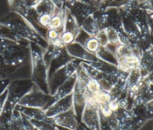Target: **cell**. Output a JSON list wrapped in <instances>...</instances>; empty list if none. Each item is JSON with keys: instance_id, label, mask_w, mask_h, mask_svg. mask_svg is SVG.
Masks as SVG:
<instances>
[{"instance_id": "1", "label": "cell", "mask_w": 153, "mask_h": 130, "mask_svg": "<svg viewBox=\"0 0 153 130\" xmlns=\"http://www.w3.org/2000/svg\"><path fill=\"white\" fill-rule=\"evenodd\" d=\"M0 22L6 25L22 38L36 44L44 50L48 47L47 40L20 14L11 11L0 19Z\"/></svg>"}, {"instance_id": "2", "label": "cell", "mask_w": 153, "mask_h": 130, "mask_svg": "<svg viewBox=\"0 0 153 130\" xmlns=\"http://www.w3.org/2000/svg\"><path fill=\"white\" fill-rule=\"evenodd\" d=\"M30 55L32 64V78L36 87L49 95L48 69L43 59V50L36 44L30 42Z\"/></svg>"}, {"instance_id": "3", "label": "cell", "mask_w": 153, "mask_h": 130, "mask_svg": "<svg viewBox=\"0 0 153 130\" xmlns=\"http://www.w3.org/2000/svg\"><path fill=\"white\" fill-rule=\"evenodd\" d=\"M34 85L31 79L10 81L7 87V96L2 111L12 114L19 101L33 88Z\"/></svg>"}, {"instance_id": "4", "label": "cell", "mask_w": 153, "mask_h": 130, "mask_svg": "<svg viewBox=\"0 0 153 130\" xmlns=\"http://www.w3.org/2000/svg\"><path fill=\"white\" fill-rule=\"evenodd\" d=\"M29 53V47L9 40L1 56L3 64L16 71L25 63Z\"/></svg>"}, {"instance_id": "5", "label": "cell", "mask_w": 153, "mask_h": 130, "mask_svg": "<svg viewBox=\"0 0 153 130\" xmlns=\"http://www.w3.org/2000/svg\"><path fill=\"white\" fill-rule=\"evenodd\" d=\"M43 59L48 69V79L59 69L74 59L67 52L65 47H56L48 44L43 52Z\"/></svg>"}, {"instance_id": "6", "label": "cell", "mask_w": 153, "mask_h": 130, "mask_svg": "<svg viewBox=\"0 0 153 130\" xmlns=\"http://www.w3.org/2000/svg\"><path fill=\"white\" fill-rule=\"evenodd\" d=\"M79 66L88 75L97 80L101 88L106 92H109L120 79L126 78L128 74L118 69L111 72H102L84 61H81Z\"/></svg>"}, {"instance_id": "7", "label": "cell", "mask_w": 153, "mask_h": 130, "mask_svg": "<svg viewBox=\"0 0 153 130\" xmlns=\"http://www.w3.org/2000/svg\"><path fill=\"white\" fill-rule=\"evenodd\" d=\"M115 47L114 53L117 59V67L118 70L128 74L139 66L140 56L131 48L121 44Z\"/></svg>"}, {"instance_id": "8", "label": "cell", "mask_w": 153, "mask_h": 130, "mask_svg": "<svg viewBox=\"0 0 153 130\" xmlns=\"http://www.w3.org/2000/svg\"><path fill=\"white\" fill-rule=\"evenodd\" d=\"M120 9L126 13L133 20L141 35H152L148 22V12L140 7L139 0H135Z\"/></svg>"}, {"instance_id": "9", "label": "cell", "mask_w": 153, "mask_h": 130, "mask_svg": "<svg viewBox=\"0 0 153 130\" xmlns=\"http://www.w3.org/2000/svg\"><path fill=\"white\" fill-rule=\"evenodd\" d=\"M92 16L102 30L106 28H111L117 31L122 29L121 16L119 8L109 7L103 11L98 9Z\"/></svg>"}, {"instance_id": "10", "label": "cell", "mask_w": 153, "mask_h": 130, "mask_svg": "<svg viewBox=\"0 0 153 130\" xmlns=\"http://www.w3.org/2000/svg\"><path fill=\"white\" fill-rule=\"evenodd\" d=\"M82 61L74 59L64 66L57 70L48 80L49 95L53 96L58 88L74 74Z\"/></svg>"}, {"instance_id": "11", "label": "cell", "mask_w": 153, "mask_h": 130, "mask_svg": "<svg viewBox=\"0 0 153 130\" xmlns=\"http://www.w3.org/2000/svg\"><path fill=\"white\" fill-rule=\"evenodd\" d=\"M11 11L24 17L30 25L45 39L47 30L41 28L37 23L38 14L34 8H29L25 5L23 0H8Z\"/></svg>"}, {"instance_id": "12", "label": "cell", "mask_w": 153, "mask_h": 130, "mask_svg": "<svg viewBox=\"0 0 153 130\" xmlns=\"http://www.w3.org/2000/svg\"><path fill=\"white\" fill-rule=\"evenodd\" d=\"M51 98V95L46 94L33 87L29 93L19 101L17 104L26 107L43 109L50 102Z\"/></svg>"}, {"instance_id": "13", "label": "cell", "mask_w": 153, "mask_h": 130, "mask_svg": "<svg viewBox=\"0 0 153 130\" xmlns=\"http://www.w3.org/2000/svg\"><path fill=\"white\" fill-rule=\"evenodd\" d=\"M81 28L75 17L66 8V16L63 30L61 35V40L65 46H68L74 42L79 35Z\"/></svg>"}, {"instance_id": "14", "label": "cell", "mask_w": 153, "mask_h": 130, "mask_svg": "<svg viewBox=\"0 0 153 130\" xmlns=\"http://www.w3.org/2000/svg\"><path fill=\"white\" fill-rule=\"evenodd\" d=\"M80 123L90 130H100L99 106L86 101Z\"/></svg>"}, {"instance_id": "15", "label": "cell", "mask_w": 153, "mask_h": 130, "mask_svg": "<svg viewBox=\"0 0 153 130\" xmlns=\"http://www.w3.org/2000/svg\"><path fill=\"white\" fill-rule=\"evenodd\" d=\"M65 6L75 17L79 26L86 18L92 15L99 9L94 5L84 3L80 1H77L71 4Z\"/></svg>"}, {"instance_id": "16", "label": "cell", "mask_w": 153, "mask_h": 130, "mask_svg": "<svg viewBox=\"0 0 153 130\" xmlns=\"http://www.w3.org/2000/svg\"><path fill=\"white\" fill-rule=\"evenodd\" d=\"M130 111L139 129L148 120L153 119L152 107L150 103L133 104Z\"/></svg>"}, {"instance_id": "17", "label": "cell", "mask_w": 153, "mask_h": 130, "mask_svg": "<svg viewBox=\"0 0 153 130\" xmlns=\"http://www.w3.org/2000/svg\"><path fill=\"white\" fill-rule=\"evenodd\" d=\"M73 110L78 120H81V115L86 102V96L83 85L76 78L74 89L72 92Z\"/></svg>"}, {"instance_id": "18", "label": "cell", "mask_w": 153, "mask_h": 130, "mask_svg": "<svg viewBox=\"0 0 153 130\" xmlns=\"http://www.w3.org/2000/svg\"><path fill=\"white\" fill-rule=\"evenodd\" d=\"M68 53L73 58L84 61L87 63H93L99 61L96 55L88 52L80 44L74 42L73 43L65 46Z\"/></svg>"}, {"instance_id": "19", "label": "cell", "mask_w": 153, "mask_h": 130, "mask_svg": "<svg viewBox=\"0 0 153 130\" xmlns=\"http://www.w3.org/2000/svg\"><path fill=\"white\" fill-rule=\"evenodd\" d=\"M52 119L57 128H62L68 130H75L79 125L73 108L53 117Z\"/></svg>"}, {"instance_id": "20", "label": "cell", "mask_w": 153, "mask_h": 130, "mask_svg": "<svg viewBox=\"0 0 153 130\" xmlns=\"http://www.w3.org/2000/svg\"><path fill=\"white\" fill-rule=\"evenodd\" d=\"M76 80V72L67 79L57 90L56 93L52 96V98L50 102L47 104V105L42 109L44 111L47 108L50 107L54 103L59 101V99L67 96L68 95L72 93L75 82Z\"/></svg>"}, {"instance_id": "21", "label": "cell", "mask_w": 153, "mask_h": 130, "mask_svg": "<svg viewBox=\"0 0 153 130\" xmlns=\"http://www.w3.org/2000/svg\"><path fill=\"white\" fill-rule=\"evenodd\" d=\"M72 107V93H71L67 96L59 99L44 110V111L47 117H53L56 115L71 110Z\"/></svg>"}, {"instance_id": "22", "label": "cell", "mask_w": 153, "mask_h": 130, "mask_svg": "<svg viewBox=\"0 0 153 130\" xmlns=\"http://www.w3.org/2000/svg\"><path fill=\"white\" fill-rule=\"evenodd\" d=\"M119 10L121 16L122 30L126 35L138 44L141 34L137 25L126 13L121 9L119 8Z\"/></svg>"}, {"instance_id": "23", "label": "cell", "mask_w": 153, "mask_h": 130, "mask_svg": "<svg viewBox=\"0 0 153 130\" xmlns=\"http://www.w3.org/2000/svg\"><path fill=\"white\" fill-rule=\"evenodd\" d=\"M139 68L142 78L146 77L153 69V44L143 50L140 56Z\"/></svg>"}, {"instance_id": "24", "label": "cell", "mask_w": 153, "mask_h": 130, "mask_svg": "<svg viewBox=\"0 0 153 130\" xmlns=\"http://www.w3.org/2000/svg\"><path fill=\"white\" fill-rule=\"evenodd\" d=\"M14 109L22 113L27 118L43 121H50L52 119V117H47L45 111L41 108L26 107L17 104Z\"/></svg>"}, {"instance_id": "25", "label": "cell", "mask_w": 153, "mask_h": 130, "mask_svg": "<svg viewBox=\"0 0 153 130\" xmlns=\"http://www.w3.org/2000/svg\"><path fill=\"white\" fill-rule=\"evenodd\" d=\"M0 37L26 47H29L30 42L29 41L20 37L11 28L1 22H0Z\"/></svg>"}, {"instance_id": "26", "label": "cell", "mask_w": 153, "mask_h": 130, "mask_svg": "<svg viewBox=\"0 0 153 130\" xmlns=\"http://www.w3.org/2000/svg\"><path fill=\"white\" fill-rule=\"evenodd\" d=\"M125 80L126 78L120 79L108 92L111 101H118L127 96L128 92L126 88Z\"/></svg>"}, {"instance_id": "27", "label": "cell", "mask_w": 153, "mask_h": 130, "mask_svg": "<svg viewBox=\"0 0 153 130\" xmlns=\"http://www.w3.org/2000/svg\"><path fill=\"white\" fill-rule=\"evenodd\" d=\"M80 28L91 37H95L102 30L92 15L86 18L82 22Z\"/></svg>"}, {"instance_id": "28", "label": "cell", "mask_w": 153, "mask_h": 130, "mask_svg": "<svg viewBox=\"0 0 153 130\" xmlns=\"http://www.w3.org/2000/svg\"><path fill=\"white\" fill-rule=\"evenodd\" d=\"M66 16V7L64 6L51 17L48 29L63 31Z\"/></svg>"}, {"instance_id": "29", "label": "cell", "mask_w": 153, "mask_h": 130, "mask_svg": "<svg viewBox=\"0 0 153 130\" xmlns=\"http://www.w3.org/2000/svg\"><path fill=\"white\" fill-rule=\"evenodd\" d=\"M34 8L38 15L48 14L53 16L56 8L50 0H41Z\"/></svg>"}, {"instance_id": "30", "label": "cell", "mask_w": 153, "mask_h": 130, "mask_svg": "<svg viewBox=\"0 0 153 130\" xmlns=\"http://www.w3.org/2000/svg\"><path fill=\"white\" fill-rule=\"evenodd\" d=\"M99 59L117 66V59L115 56L107 47L100 46L95 55Z\"/></svg>"}, {"instance_id": "31", "label": "cell", "mask_w": 153, "mask_h": 130, "mask_svg": "<svg viewBox=\"0 0 153 130\" xmlns=\"http://www.w3.org/2000/svg\"><path fill=\"white\" fill-rule=\"evenodd\" d=\"M27 119L34 128L38 130H56L57 129V126L54 123L53 119L50 121L37 120L30 118Z\"/></svg>"}, {"instance_id": "32", "label": "cell", "mask_w": 153, "mask_h": 130, "mask_svg": "<svg viewBox=\"0 0 153 130\" xmlns=\"http://www.w3.org/2000/svg\"><path fill=\"white\" fill-rule=\"evenodd\" d=\"M22 114L14 109L10 121L9 130H22Z\"/></svg>"}, {"instance_id": "33", "label": "cell", "mask_w": 153, "mask_h": 130, "mask_svg": "<svg viewBox=\"0 0 153 130\" xmlns=\"http://www.w3.org/2000/svg\"><path fill=\"white\" fill-rule=\"evenodd\" d=\"M82 46L88 52L96 55V52L100 47L97 40L95 37L90 36L84 43Z\"/></svg>"}, {"instance_id": "34", "label": "cell", "mask_w": 153, "mask_h": 130, "mask_svg": "<svg viewBox=\"0 0 153 130\" xmlns=\"http://www.w3.org/2000/svg\"><path fill=\"white\" fill-rule=\"evenodd\" d=\"M105 31L106 34L109 44L115 47L120 44L118 31L116 29L111 28H106L105 29Z\"/></svg>"}, {"instance_id": "35", "label": "cell", "mask_w": 153, "mask_h": 130, "mask_svg": "<svg viewBox=\"0 0 153 130\" xmlns=\"http://www.w3.org/2000/svg\"><path fill=\"white\" fill-rule=\"evenodd\" d=\"M53 16L48 14H41L38 15L37 19V23L39 26L43 29L47 30L49 27L50 22Z\"/></svg>"}, {"instance_id": "36", "label": "cell", "mask_w": 153, "mask_h": 130, "mask_svg": "<svg viewBox=\"0 0 153 130\" xmlns=\"http://www.w3.org/2000/svg\"><path fill=\"white\" fill-rule=\"evenodd\" d=\"M95 37L97 40V41H98L99 44L100 45V46L107 47L108 45L109 44L108 40L105 29L100 31L97 33V34L95 36Z\"/></svg>"}, {"instance_id": "37", "label": "cell", "mask_w": 153, "mask_h": 130, "mask_svg": "<svg viewBox=\"0 0 153 130\" xmlns=\"http://www.w3.org/2000/svg\"><path fill=\"white\" fill-rule=\"evenodd\" d=\"M135 0H113L107 6V8L114 7L117 8H120Z\"/></svg>"}, {"instance_id": "38", "label": "cell", "mask_w": 153, "mask_h": 130, "mask_svg": "<svg viewBox=\"0 0 153 130\" xmlns=\"http://www.w3.org/2000/svg\"><path fill=\"white\" fill-rule=\"evenodd\" d=\"M139 2L141 8L148 13H153V0H139Z\"/></svg>"}, {"instance_id": "39", "label": "cell", "mask_w": 153, "mask_h": 130, "mask_svg": "<svg viewBox=\"0 0 153 130\" xmlns=\"http://www.w3.org/2000/svg\"><path fill=\"white\" fill-rule=\"evenodd\" d=\"M99 129L100 130H114L109 125L107 120L99 113Z\"/></svg>"}, {"instance_id": "40", "label": "cell", "mask_w": 153, "mask_h": 130, "mask_svg": "<svg viewBox=\"0 0 153 130\" xmlns=\"http://www.w3.org/2000/svg\"><path fill=\"white\" fill-rule=\"evenodd\" d=\"M22 118H23V125H22V130H35V128L30 123V122L29 120L27 117H26L23 114H22Z\"/></svg>"}, {"instance_id": "41", "label": "cell", "mask_w": 153, "mask_h": 130, "mask_svg": "<svg viewBox=\"0 0 153 130\" xmlns=\"http://www.w3.org/2000/svg\"><path fill=\"white\" fill-rule=\"evenodd\" d=\"M10 83V80L8 78H0V95L5 92L7 89L8 84Z\"/></svg>"}, {"instance_id": "42", "label": "cell", "mask_w": 153, "mask_h": 130, "mask_svg": "<svg viewBox=\"0 0 153 130\" xmlns=\"http://www.w3.org/2000/svg\"><path fill=\"white\" fill-rule=\"evenodd\" d=\"M41 1V0H23V2L26 7L33 8H35Z\"/></svg>"}, {"instance_id": "43", "label": "cell", "mask_w": 153, "mask_h": 130, "mask_svg": "<svg viewBox=\"0 0 153 130\" xmlns=\"http://www.w3.org/2000/svg\"><path fill=\"white\" fill-rule=\"evenodd\" d=\"M7 89L5 90L4 93H2L0 95V114L2 111V110L4 108V106L7 99Z\"/></svg>"}, {"instance_id": "44", "label": "cell", "mask_w": 153, "mask_h": 130, "mask_svg": "<svg viewBox=\"0 0 153 130\" xmlns=\"http://www.w3.org/2000/svg\"><path fill=\"white\" fill-rule=\"evenodd\" d=\"M55 5L56 8L60 10L65 6V0H50Z\"/></svg>"}, {"instance_id": "45", "label": "cell", "mask_w": 153, "mask_h": 130, "mask_svg": "<svg viewBox=\"0 0 153 130\" xmlns=\"http://www.w3.org/2000/svg\"><path fill=\"white\" fill-rule=\"evenodd\" d=\"M148 22L151 33L153 35V13H148Z\"/></svg>"}, {"instance_id": "46", "label": "cell", "mask_w": 153, "mask_h": 130, "mask_svg": "<svg viewBox=\"0 0 153 130\" xmlns=\"http://www.w3.org/2000/svg\"><path fill=\"white\" fill-rule=\"evenodd\" d=\"M113 0H103L102 1V2L101 4V5H100L99 9L100 10H105L106 8H107V6L109 5V4L112 2Z\"/></svg>"}, {"instance_id": "47", "label": "cell", "mask_w": 153, "mask_h": 130, "mask_svg": "<svg viewBox=\"0 0 153 130\" xmlns=\"http://www.w3.org/2000/svg\"><path fill=\"white\" fill-rule=\"evenodd\" d=\"M8 41L9 40H8L3 39L0 37V55L1 54L2 50H4V49L6 46V45L7 44Z\"/></svg>"}, {"instance_id": "48", "label": "cell", "mask_w": 153, "mask_h": 130, "mask_svg": "<svg viewBox=\"0 0 153 130\" xmlns=\"http://www.w3.org/2000/svg\"><path fill=\"white\" fill-rule=\"evenodd\" d=\"M146 79L149 81L150 84H153V69L152 70L149 72V74L146 77Z\"/></svg>"}, {"instance_id": "49", "label": "cell", "mask_w": 153, "mask_h": 130, "mask_svg": "<svg viewBox=\"0 0 153 130\" xmlns=\"http://www.w3.org/2000/svg\"><path fill=\"white\" fill-rule=\"evenodd\" d=\"M77 1H79V0H65V5L71 4Z\"/></svg>"}, {"instance_id": "50", "label": "cell", "mask_w": 153, "mask_h": 130, "mask_svg": "<svg viewBox=\"0 0 153 130\" xmlns=\"http://www.w3.org/2000/svg\"><path fill=\"white\" fill-rule=\"evenodd\" d=\"M152 107V115H153V104H151Z\"/></svg>"}, {"instance_id": "51", "label": "cell", "mask_w": 153, "mask_h": 130, "mask_svg": "<svg viewBox=\"0 0 153 130\" xmlns=\"http://www.w3.org/2000/svg\"><path fill=\"white\" fill-rule=\"evenodd\" d=\"M56 130H59V129H58V128H57V129H56Z\"/></svg>"}, {"instance_id": "52", "label": "cell", "mask_w": 153, "mask_h": 130, "mask_svg": "<svg viewBox=\"0 0 153 130\" xmlns=\"http://www.w3.org/2000/svg\"><path fill=\"white\" fill-rule=\"evenodd\" d=\"M85 128H86V127H85ZM86 129H87V130H90V129H87V128H86Z\"/></svg>"}, {"instance_id": "53", "label": "cell", "mask_w": 153, "mask_h": 130, "mask_svg": "<svg viewBox=\"0 0 153 130\" xmlns=\"http://www.w3.org/2000/svg\"></svg>"}]
</instances>
